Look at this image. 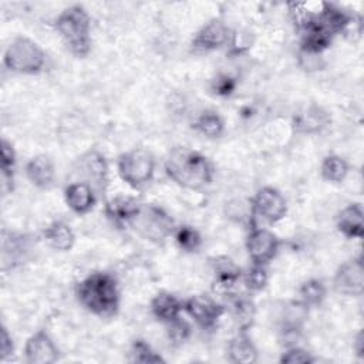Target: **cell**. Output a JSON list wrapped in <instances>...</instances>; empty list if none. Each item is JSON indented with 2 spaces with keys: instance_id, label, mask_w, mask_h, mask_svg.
Wrapping results in <instances>:
<instances>
[{
  "instance_id": "12",
  "label": "cell",
  "mask_w": 364,
  "mask_h": 364,
  "mask_svg": "<svg viewBox=\"0 0 364 364\" xmlns=\"http://www.w3.org/2000/svg\"><path fill=\"white\" fill-rule=\"evenodd\" d=\"M230 40V30L220 18H212L203 24L192 40L193 50L213 51L226 46Z\"/></svg>"
},
{
  "instance_id": "7",
  "label": "cell",
  "mask_w": 364,
  "mask_h": 364,
  "mask_svg": "<svg viewBox=\"0 0 364 364\" xmlns=\"http://www.w3.org/2000/svg\"><path fill=\"white\" fill-rule=\"evenodd\" d=\"M183 311L203 330H213L225 313V306L206 294H195L182 301Z\"/></svg>"
},
{
  "instance_id": "15",
  "label": "cell",
  "mask_w": 364,
  "mask_h": 364,
  "mask_svg": "<svg viewBox=\"0 0 364 364\" xmlns=\"http://www.w3.org/2000/svg\"><path fill=\"white\" fill-rule=\"evenodd\" d=\"M28 182L38 189H50L55 179V166L50 156L36 155L26 164Z\"/></svg>"
},
{
  "instance_id": "31",
  "label": "cell",
  "mask_w": 364,
  "mask_h": 364,
  "mask_svg": "<svg viewBox=\"0 0 364 364\" xmlns=\"http://www.w3.org/2000/svg\"><path fill=\"white\" fill-rule=\"evenodd\" d=\"M131 361L134 363H144V364H148V363H164L165 360L156 353L152 350V347L145 343L144 340H135L132 343V347H131Z\"/></svg>"
},
{
  "instance_id": "1",
  "label": "cell",
  "mask_w": 364,
  "mask_h": 364,
  "mask_svg": "<svg viewBox=\"0 0 364 364\" xmlns=\"http://www.w3.org/2000/svg\"><path fill=\"white\" fill-rule=\"evenodd\" d=\"M165 173L168 178L189 191H199L210 185L215 169L203 154L188 146H173L165 158Z\"/></svg>"
},
{
  "instance_id": "16",
  "label": "cell",
  "mask_w": 364,
  "mask_h": 364,
  "mask_svg": "<svg viewBox=\"0 0 364 364\" xmlns=\"http://www.w3.org/2000/svg\"><path fill=\"white\" fill-rule=\"evenodd\" d=\"M337 230L348 239H360L364 235V210L358 202L348 203L337 215Z\"/></svg>"
},
{
  "instance_id": "10",
  "label": "cell",
  "mask_w": 364,
  "mask_h": 364,
  "mask_svg": "<svg viewBox=\"0 0 364 364\" xmlns=\"http://www.w3.org/2000/svg\"><path fill=\"white\" fill-rule=\"evenodd\" d=\"M279 246V237L264 228H252L246 237V250L255 264L266 266L270 263L276 257Z\"/></svg>"
},
{
  "instance_id": "18",
  "label": "cell",
  "mask_w": 364,
  "mask_h": 364,
  "mask_svg": "<svg viewBox=\"0 0 364 364\" xmlns=\"http://www.w3.org/2000/svg\"><path fill=\"white\" fill-rule=\"evenodd\" d=\"M149 309L152 316L158 321L165 324L178 318L181 316V311H183L182 301L169 291L156 293L149 303Z\"/></svg>"
},
{
  "instance_id": "35",
  "label": "cell",
  "mask_w": 364,
  "mask_h": 364,
  "mask_svg": "<svg viewBox=\"0 0 364 364\" xmlns=\"http://www.w3.org/2000/svg\"><path fill=\"white\" fill-rule=\"evenodd\" d=\"M236 88V80L230 75H218L212 82V90L215 94L228 97L230 95Z\"/></svg>"
},
{
  "instance_id": "32",
  "label": "cell",
  "mask_w": 364,
  "mask_h": 364,
  "mask_svg": "<svg viewBox=\"0 0 364 364\" xmlns=\"http://www.w3.org/2000/svg\"><path fill=\"white\" fill-rule=\"evenodd\" d=\"M166 326H168V338L175 346H181L191 336V326L188 324V321L182 320L181 316L172 320L171 323H168Z\"/></svg>"
},
{
  "instance_id": "29",
  "label": "cell",
  "mask_w": 364,
  "mask_h": 364,
  "mask_svg": "<svg viewBox=\"0 0 364 364\" xmlns=\"http://www.w3.org/2000/svg\"><path fill=\"white\" fill-rule=\"evenodd\" d=\"M1 173L3 178L6 179L7 185H13V179H14V169H16V151L14 146L10 141H7L6 138L1 139Z\"/></svg>"
},
{
  "instance_id": "30",
  "label": "cell",
  "mask_w": 364,
  "mask_h": 364,
  "mask_svg": "<svg viewBox=\"0 0 364 364\" xmlns=\"http://www.w3.org/2000/svg\"><path fill=\"white\" fill-rule=\"evenodd\" d=\"M242 277L246 289L250 291H262L269 282L266 266L255 264V263L252 264V267L247 269V272Z\"/></svg>"
},
{
  "instance_id": "25",
  "label": "cell",
  "mask_w": 364,
  "mask_h": 364,
  "mask_svg": "<svg viewBox=\"0 0 364 364\" xmlns=\"http://www.w3.org/2000/svg\"><path fill=\"white\" fill-rule=\"evenodd\" d=\"M348 162L340 155H327L320 166V175L324 181L340 183L348 175Z\"/></svg>"
},
{
  "instance_id": "8",
  "label": "cell",
  "mask_w": 364,
  "mask_h": 364,
  "mask_svg": "<svg viewBox=\"0 0 364 364\" xmlns=\"http://www.w3.org/2000/svg\"><path fill=\"white\" fill-rule=\"evenodd\" d=\"M336 293L347 297H360L364 291V266L363 257H354L341 263L333 277Z\"/></svg>"
},
{
  "instance_id": "28",
  "label": "cell",
  "mask_w": 364,
  "mask_h": 364,
  "mask_svg": "<svg viewBox=\"0 0 364 364\" xmlns=\"http://www.w3.org/2000/svg\"><path fill=\"white\" fill-rule=\"evenodd\" d=\"M232 307H233L232 309L233 317H235L239 331H247L253 323L255 313H256L253 301L249 299H245V297H237L232 303Z\"/></svg>"
},
{
  "instance_id": "4",
  "label": "cell",
  "mask_w": 364,
  "mask_h": 364,
  "mask_svg": "<svg viewBox=\"0 0 364 364\" xmlns=\"http://www.w3.org/2000/svg\"><path fill=\"white\" fill-rule=\"evenodd\" d=\"M127 226L142 239L156 245L164 243L175 232V222L171 215L154 203H139Z\"/></svg>"
},
{
  "instance_id": "14",
  "label": "cell",
  "mask_w": 364,
  "mask_h": 364,
  "mask_svg": "<svg viewBox=\"0 0 364 364\" xmlns=\"http://www.w3.org/2000/svg\"><path fill=\"white\" fill-rule=\"evenodd\" d=\"M64 200L74 213L85 215L94 208L97 202V196L90 182L78 181V182H71L65 186Z\"/></svg>"
},
{
  "instance_id": "3",
  "label": "cell",
  "mask_w": 364,
  "mask_h": 364,
  "mask_svg": "<svg viewBox=\"0 0 364 364\" xmlns=\"http://www.w3.org/2000/svg\"><path fill=\"white\" fill-rule=\"evenodd\" d=\"M55 31L64 41L68 51L84 58L91 51V17L81 4L65 7L54 21Z\"/></svg>"
},
{
  "instance_id": "13",
  "label": "cell",
  "mask_w": 364,
  "mask_h": 364,
  "mask_svg": "<svg viewBox=\"0 0 364 364\" xmlns=\"http://www.w3.org/2000/svg\"><path fill=\"white\" fill-rule=\"evenodd\" d=\"M213 290L218 293H229L242 279V269L229 257L218 256L212 260Z\"/></svg>"
},
{
  "instance_id": "33",
  "label": "cell",
  "mask_w": 364,
  "mask_h": 364,
  "mask_svg": "<svg viewBox=\"0 0 364 364\" xmlns=\"http://www.w3.org/2000/svg\"><path fill=\"white\" fill-rule=\"evenodd\" d=\"M279 361L282 364H311L316 360L307 350L297 346H291L282 354Z\"/></svg>"
},
{
  "instance_id": "2",
  "label": "cell",
  "mask_w": 364,
  "mask_h": 364,
  "mask_svg": "<svg viewBox=\"0 0 364 364\" xmlns=\"http://www.w3.org/2000/svg\"><path fill=\"white\" fill-rule=\"evenodd\" d=\"M80 304L101 318H109L119 309V287L117 279L107 272H94L75 286Z\"/></svg>"
},
{
  "instance_id": "20",
  "label": "cell",
  "mask_w": 364,
  "mask_h": 364,
  "mask_svg": "<svg viewBox=\"0 0 364 364\" xmlns=\"http://www.w3.org/2000/svg\"><path fill=\"white\" fill-rule=\"evenodd\" d=\"M229 361L235 364H253L257 361V348L247 331H239L228 344Z\"/></svg>"
},
{
  "instance_id": "27",
  "label": "cell",
  "mask_w": 364,
  "mask_h": 364,
  "mask_svg": "<svg viewBox=\"0 0 364 364\" xmlns=\"http://www.w3.org/2000/svg\"><path fill=\"white\" fill-rule=\"evenodd\" d=\"M175 242L178 247L186 253H195L202 246V236L193 226L182 225L179 228H175L173 232Z\"/></svg>"
},
{
  "instance_id": "36",
  "label": "cell",
  "mask_w": 364,
  "mask_h": 364,
  "mask_svg": "<svg viewBox=\"0 0 364 364\" xmlns=\"http://www.w3.org/2000/svg\"><path fill=\"white\" fill-rule=\"evenodd\" d=\"M14 351V344H13V338L9 334V330L6 326L1 327V334H0V357L1 360H6L7 357L13 355Z\"/></svg>"
},
{
  "instance_id": "11",
  "label": "cell",
  "mask_w": 364,
  "mask_h": 364,
  "mask_svg": "<svg viewBox=\"0 0 364 364\" xmlns=\"http://www.w3.org/2000/svg\"><path fill=\"white\" fill-rule=\"evenodd\" d=\"M60 351L46 330H37L24 346V357L28 364H53L58 360Z\"/></svg>"
},
{
  "instance_id": "5",
  "label": "cell",
  "mask_w": 364,
  "mask_h": 364,
  "mask_svg": "<svg viewBox=\"0 0 364 364\" xmlns=\"http://www.w3.org/2000/svg\"><path fill=\"white\" fill-rule=\"evenodd\" d=\"M3 65L11 73L34 75L43 71L46 53L34 40L17 36L4 51Z\"/></svg>"
},
{
  "instance_id": "24",
  "label": "cell",
  "mask_w": 364,
  "mask_h": 364,
  "mask_svg": "<svg viewBox=\"0 0 364 364\" xmlns=\"http://www.w3.org/2000/svg\"><path fill=\"white\" fill-rule=\"evenodd\" d=\"M193 128L199 134H202L203 136L210 138V139H216V138H220L223 135L225 122L216 111L205 109L196 117V119L193 122Z\"/></svg>"
},
{
  "instance_id": "37",
  "label": "cell",
  "mask_w": 364,
  "mask_h": 364,
  "mask_svg": "<svg viewBox=\"0 0 364 364\" xmlns=\"http://www.w3.org/2000/svg\"><path fill=\"white\" fill-rule=\"evenodd\" d=\"M363 344H364V337H363V331L360 330V331L357 333L354 341H353V348H354V351H355V355L360 357V358H363V355H364V353H363Z\"/></svg>"
},
{
  "instance_id": "34",
  "label": "cell",
  "mask_w": 364,
  "mask_h": 364,
  "mask_svg": "<svg viewBox=\"0 0 364 364\" xmlns=\"http://www.w3.org/2000/svg\"><path fill=\"white\" fill-rule=\"evenodd\" d=\"M297 61H299V65L304 71H318V70H323L326 67V61L323 60L321 54L309 53V51H304V50H299Z\"/></svg>"
},
{
  "instance_id": "17",
  "label": "cell",
  "mask_w": 364,
  "mask_h": 364,
  "mask_svg": "<svg viewBox=\"0 0 364 364\" xmlns=\"http://www.w3.org/2000/svg\"><path fill=\"white\" fill-rule=\"evenodd\" d=\"M317 17L323 27L333 36L347 33L354 21V17L351 14L331 3H321V9L317 13Z\"/></svg>"
},
{
  "instance_id": "6",
  "label": "cell",
  "mask_w": 364,
  "mask_h": 364,
  "mask_svg": "<svg viewBox=\"0 0 364 364\" xmlns=\"http://www.w3.org/2000/svg\"><path fill=\"white\" fill-rule=\"evenodd\" d=\"M119 178L131 188L141 189L146 186L155 173V158L145 148H132L118 158L117 164Z\"/></svg>"
},
{
  "instance_id": "21",
  "label": "cell",
  "mask_w": 364,
  "mask_h": 364,
  "mask_svg": "<svg viewBox=\"0 0 364 364\" xmlns=\"http://www.w3.org/2000/svg\"><path fill=\"white\" fill-rule=\"evenodd\" d=\"M80 169L98 186H102L107 183L108 179V162L105 156L92 149L85 152L80 158Z\"/></svg>"
},
{
  "instance_id": "22",
  "label": "cell",
  "mask_w": 364,
  "mask_h": 364,
  "mask_svg": "<svg viewBox=\"0 0 364 364\" xmlns=\"http://www.w3.org/2000/svg\"><path fill=\"white\" fill-rule=\"evenodd\" d=\"M139 200L128 196H117L107 202L105 213L107 216L117 225L127 226L132 215L136 212L139 206Z\"/></svg>"
},
{
  "instance_id": "26",
  "label": "cell",
  "mask_w": 364,
  "mask_h": 364,
  "mask_svg": "<svg viewBox=\"0 0 364 364\" xmlns=\"http://www.w3.org/2000/svg\"><path fill=\"white\" fill-rule=\"evenodd\" d=\"M327 294V287L326 284L318 280V279H309L301 283L299 287V296L300 301L309 309V307H316L323 303Z\"/></svg>"
},
{
  "instance_id": "9",
  "label": "cell",
  "mask_w": 364,
  "mask_h": 364,
  "mask_svg": "<svg viewBox=\"0 0 364 364\" xmlns=\"http://www.w3.org/2000/svg\"><path fill=\"white\" fill-rule=\"evenodd\" d=\"M253 215L260 216L267 223L280 222L287 213V202L280 191L273 186L260 188L250 199Z\"/></svg>"
},
{
  "instance_id": "23",
  "label": "cell",
  "mask_w": 364,
  "mask_h": 364,
  "mask_svg": "<svg viewBox=\"0 0 364 364\" xmlns=\"http://www.w3.org/2000/svg\"><path fill=\"white\" fill-rule=\"evenodd\" d=\"M328 124V115L320 107H310L306 112L299 114L294 118V128L297 132L316 134L320 132Z\"/></svg>"
},
{
  "instance_id": "19",
  "label": "cell",
  "mask_w": 364,
  "mask_h": 364,
  "mask_svg": "<svg viewBox=\"0 0 364 364\" xmlns=\"http://www.w3.org/2000/svg\"><path fill=\"white\" fill-rule=\"evenodd\" d=\"M43 237L46 243L57 252H68L75 245V233L71 226L63 220L51 222L44 230Z\"/></svg>"
}]
</instances>
